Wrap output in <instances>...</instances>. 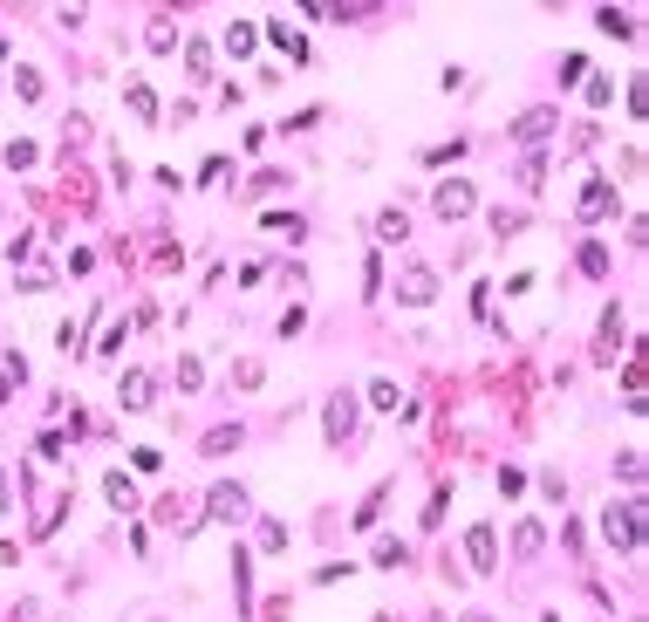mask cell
Returning <instances> with one entry per match:
<instances>
[{"label":"cell","instance_id":"obj_1","mask_svg":"<svg viewBox=\"0 0 649 622\" xmlns=\"http://www.w3.org/2000/svg\"><path fill=\"white\" fill-rule=\"evenodd\" d=\"M602 533H608V547H616V554H635V547H643V499H608V514H602Z\"/></svg>","mask_w":649,"mask_h":622},{"label":"cell","instance_id":"obj_2","mask_svg":"<svg viewBox=\"0 0 649 622\" xmlns=\"http://www.w3.org/2000/svg\"><path fill=\"white\" fill-rule=\"evenodd\" d=\"M247 485L240 479H219V485H205V506H199V520H219V527H232V520H247Z\"/></svg>","mask_w":649,"mask_h":622},{"label":"cell","instance_id":"obj_3","mask_svg":"<svg viewBox=\"0 0 649 622\" xmlns=\"http://www.w3.org/2000/svg\"><path fill=\"white\" fill-rule=\"evenodd\" d=\"M322 431H328L335 451H356V397H349V390H335L322 404Z\"/></svg>","mask_w":649,"mask_h":622},{"label":"cell","instance_id":"obj_4","mask_svg":"<svg viewBox=\"0 0 649 622\" xmlns=\"http://www.w3.org/2000/svg\"><path fill=\"white\" fill-rule=\"evenodd\" d=\"M431 205H437V219H445V226H458V219L479 212V192L465 185V178H445V185L431 192Z\"/></svg>","mask_w":649,"mask_h":622},{"label":"cell","instance_id":"obj_5","mask_svg":"<svg viewBox=\"0 0 649 622\" xmlns=\"http://www.w3.org/2000/svg\"><path fill=\"white\" fill-rule=\"evenodd\" d=\"M397 301H403V308L437 301V267H431V260H410V267H403V280H397Z\"/></svg>","mask_w":649,"mask_h":622},{"label":"cell","instance_id":"obj_6","mask_svg":"<svg viewBox=\"0 0 649 622\" xmlns=\"http://www.w3.org/2000/svg\"><path fill=\"white\" fill-rule=\"evenodd\" d=\"M574 212H581L588 226H602V219L616 212V178H602V172H595V178L581 185V205H574Z\"/></svg>","mask_w":649,"mask_h":622},{"label":"cell","instance_id":"obj_7","mask_svg":"<svg viewBox=\"0 0 649 622\" xmlns=\"http://www.w3.org/2000/svg\"><path fill=\"white\" fill-rule=\"evenodd\" d=\"M622 349H629V328H622V308H602V335H595V363H616Z\"/></svg>","mask_w":649,"mask_h":622},{"label":"cell","instance_id":"obj_8","mask_svg":"<svg viewBox=\"0 0 649 622\" xmlns=\"http://www.w3.org/2000/svg\"><path fill=\"white\" fill-rule=\"evenodd\" d=\"M554 124H560V109H526V117H513V144H541Z\"/></svg>","mask_w":649,"mask_h":622},{"label":"cell","instance_id":"obj_9","mask_svg":"<svg viewBox=\"0 0 649 622\" xmlns=\"http://www.w3.org/2000/svg\"><path fill=\"white\" fill-rule=\"evenodd\" d=\"M465 547H472V575H493V568H499V541H493V527H472V533H465Z\"/></svg>","mask_w":649,"mask_h":622},{"label":"cell","instance_id":"obj_10","mask_svg":"<svg viewBox=\"0 0 649 622\" xmlns=\"http://www.w3.org/2000/svg\"><path fill=\"white\" fill-rule=\"evenodd\" d=\"M267 42H274V48H280V55H287L294 69H301V62H315V55H308V34H294L287 21H274V28H267Z\"/></svg>","mask_w":649,"mask_h":622},{"label":"cell","instance_id":"obj_11","mask_svg":"<svg viewBox=\"0 0 649 622\" xmlns=\"http://www.w3.org/2000/svg\"><path fill=\"white\" fill-rule=\"evenodd\" d=\"M103 499L117 506V514H137V479H130V472H109V479H103Z\"/></svg>","mask_w":649,"mask_h":622},{"label":"cell","instance_id":"obj_12","mask_svg":"<svg viewBox=\"0 0 649 622\" xmlns=\"http://www.w3.org/2000/svg\"><path fill=\"white\" fill-rule=\"evenodd\" d=\"M117 404H124V410H151V376L130 370L124 383H117Z\"/></svg>","mask_w":649,"mask_h":622},{"label":"cell","instance_id":"obj_13","mask_svg":"<svg viewBox=\"0 0 649 622\" xmlns=\"http://www.w3.org/2000/svg\"><path fill=\"white\" fill-rule=\"evenodd\" d=\"M124 103H130V117H137V124H157V96H151V82H124Z\"/></svg>","mask_w":649,"mask_h":622},{"label":"cell","instance_id":"obj_14","mask_svg":"<svg viewBox=\"0 0 649 622\" xmlns=\"http://www.w3.org/2000/svg\"><path fill=\"white\" fill-rule=\"evenodd\" d=\"M240 445H247V431H240V424H219V431L199 438V451H212V458H219V451H240Z\"/></svg>","mask_w":649,"mask_h":622},{"label":"cell","instance_id":"obj_15","mask_svg":"<svg viewBox=\"0 0 649 622\" xmlns=\"http://www.w3.org/2000/svg\"><path fill=\"white\" fill-rule=\"evenodd\" d=\"M144 42H151V55H171V48H178V28H171V14H157L151 28H144Z\"/></svg>","mask_w":649,"mask_h":622},{"label":"cell","instance_id":"obj_16","mask_svg":"<svg viewBox=\"0 0 649 622\" xmlns=\"http://www.w3.org/2000/svg\"><path fill=\"white\" fill-rule=\"evenodd\" d=\"M69 514V493H55V499H48V506H42V514H34V541H48V533H55V520H62Z\"/></svg>","mask_w":649,"mask_h":622},{"label":"cell","instance_id":"obj_17","mask_svg":"<svg viewBox=\"0 0 649 622\" xmlns=\"http://www.w3.org/2000/svg\"><path fill=\"white\" fill-rule=\"evenodd\" d=\"M253 42H260L253 21H232V28H226V55H253Z\"/></svg>","mask_w":649,"mask_h":622},{"label":"cell","instance_id":"obj_18","mask_svg":"<svg viewBox=\"0 0 649 622\" xmlns=\"http://www.w3.org/2000/svg\"><path fill=\"white\" fill-rule=\"evenodd\" d=\"M403 233H410L403 205H383V212H376V240H403Z\"/></svg>","mask_w":649,"mask_h":622},{"label":"cell","instance_id":"obj_19","mask_svg":"<svg viewBox=\"0 0 649 622\" xmlns=\"http://www.w3.org/2000/svg\"><path fill=\"white\" fill-rule=\"evenodd\" d=\"M574 260H581V274H588V280H602V274H608V247H595V240H588Z\"/></svg>","mask_w":649,"mask_h":622},{"label":"cell","instance_id":"obj_20","mask_svg":"<svg viewBox=\"0 0 649 622\" xmlns=\"http://www.w3.org/2000/svg\"><path fill=\"white\" fill-rule=\"evenodd\" d=\"M260 383H267V370H260L253 356H240V363H232V390H260Z\"/></svg>","mask_w":649,"mask_h":622},{"label":"cell","instance_id":"obj_21","mask_svg":"<svg viewBox=\"0 0 649 622\" xmlns=\"http://www.w3.org/2000/svg\"><path fill=\"white\" fill-rule=\"evenodd\" d=\"M595 21H602V34H616V42H629V34H635V21L622 14V7H602Z\"/></svg>","mask_w":649,"mask_h":622},{"label":"cell","instance_id":"obj_22","mask_svg":"<svg viewBox=\"0 0 649 622\" xmlns=\"http://www.w3.org/2000/svg\"><path fill=\"white\" fill-rule=\"evenodd\" d=\"M178 390H185V397H192V390H205V363L199 356H178Z\"/></svg>","mask_w":649,"mask_h":622},{"label":"cell","instance_id":"obj_23","mask_svg":"<svg viewBox=\"0 0 649 622\" xmlns=\"http://www.w3.org/2000/svg\"><path fill=\"white\" fill-rule=\"evenodd\" d=\"M260 226H267V233H287V240H301V233H308V226H301V219H294V212H267Z\"/></svg>","mask_w":649,"mask_h":622},{"label":"cell","instance_id":"obj_24","mask_svg":"<svg viewBox=\"0 0 649 622\" xmlns=\"http://www.w3.org/2000/svg\"><path fill=\"white\" fill-rule=\"evenodd\" d=\"M520 185H526V192H541V185H547V157H541V151L520 165Z\"/></svg>","mask_w":649,"mask_h":622},{"label":"cell","instance_id":"obj_25","mask_svg":"<svg viewBox=\"0 0 649 622\" xmlns=\"http://www.w3.org/2000/svg\"><path fill=\"white\" fill-rule=\"evenodd\" d=\"M34 157H42V151H34L28 137H14V144H7V165H14V172H34Z\"/></svg>","mask_w":649,"mask_h":622},{"label":"cell","instance_id":"obj_26","mask_svg":"<svg viewBox=\"0 0 649 622\" xmlns=\"http://www.w3.org/2000/svg\"><path fill=\"white\" fill-rule=\"evenodd\" d=\"M465 157V137H451V144H431V151H424V165H458Z\"/></svg>","mask_w":649,"mask_h":622},{"label":"cell","instance_id":"obj_27","mask_svg":"<svg viewBox=\"0 0 649 622\" xmlns=\"http://www.w3.org/2000/svg\"><path fill=\"white\" fill-rule=\"evenodd\" d=\"M397 404H403L397 383H383V376H376V383H370V410H397Z\"/></svg>","mask_w":649,"mask_h":622},{"label":"cell","instance_id":"obj_28","mask_svg":"<svg viewBox=\"0 0 649 622\" xmlns=\"http://www.w3.org/2000/svg\"><path fill=\"white\" fill-rule=\"evenodd\" d=\"M260 547L267 554H287V527H280V520H260Z\"/></svg>","mask_w":649,"mask_h":622},{"label":"cell","instance_id":"obj_29","mask_svg":"<svg viewBox=\"0 0 649 622\" xmlns=\"http://www.w3.org/2000/svg\"><path fill=\"white\" fill-rule=\"evenodd\" d=\"M14 287H21V295H42V287H55V274H48V267H28Z\"/></svg>","mask_w":649,"mask_h":622},{"label":"cell","instance_id":"obj_30","mask_svg":"<svg viewBox=\"0 0 649 622\" xmlns=\"http://www.w3.org/2000/svg\"><path fill=\"white\" fill-rule=\"evenodd\" d=\"M370 561H376V568H403V541H376Z\"/></svg>","mask_w":649,"mask_h":622},{"label":"cell","instance_id":"obj_31","mask_svg":"<svg viewBox=\"0 0 649 622\" xmlns=\"http://www.w3.org/2000/svg\"><path fill=\"white\" fill-rule=\"evenodd\" d=\"M185 62H192V76H212V48L192 42V48H185Z\"/></svg>","mask_w":649,"mask_h":622},{"label":"cell","instance_id":"obj_32","mask_svg":"<svg viewBox=\"0 0 649 622\" xmlns=\"http://www.w3.org/2000/svg\"><path fill=\"white\" fill-rule=\"evenodd\" d=\"M616 472H622L629 485H643V451H622V458H616Z\"/></svg>","mask_w":649,"mask_h":622},{"label":"cell","instance_id":"obj_33","mask_svg":"<svg viewBox=\"0 0 649 622\" xmlns=\"http://www.w3.org/2000/svg\"><path fill=\"white\" fill-rule=\"evenodd\" d=\"M608 96H616V82H608V76L588 82V103H595V109H608Z\"/></svg>","mask_w":649,"mask_h":622},{"label":"cell","instance_id":"obj_34","mask_svg":"<svg viewBox=\"0 0 649 622\" xmlns=\"http://www.w3.org/2000/svg\"><path fill=\"white\" fill-rule=\"evenodd\" d=\"M520 226H526V212H493V233H499V240L520 233Z\"/></svg>","mask_w":649,"mask_h":622},{"label":"cell","instance_id":"obj_35","mask_svg":"<svg viewBox=\"0 0 649 622\" xmlns=\"http://www.w3.org/2000/svg\"><path fill=\"white\" fill-rule=\"evenodd\" d=\"M14 90L28 96V103H34V96H42V76H34V69H14Z\"/></svg>","mask_w":649,"mask_h":622},{"label":"cell","instance_id":"obj_36","mask_svg":"<svg viewBox=\"0 0 649 622\" xmlns=\"http://www.w3.org/2000/svg\"><path fill=\"white\" fill-rule=\"evenodd\" d=\"M7 506H14V479H7V472H0V514H7Z\"/></svg>","mask_w":649,"mask_h":622},{"label":"cell","instance_id":"obj_37","mask_svg":"<svg viewBox=\"0 0 649 622\" xmlns=\"http://www.w3.org/2000/svg\"><path fill=\"white\" fill-rule=\"evenodd\" d=\"M0 62H14V55H7V34H0Z\"/></svg>","mask_w":649,"mask_h":622},{"label":"cell","instance_id":"obj_38","mask_svg":"<svg viewBox=\"0 0 649 622\" xmlns=\"http://www.w3.org/2000/svg\"><path fill=\"white\" fill-rule=\"evenodd\" d=\"M465 622H493V616H479V608H472V616H465Z\"/></svg>","mask_w":649,"mask_h":622}]
</instances>
